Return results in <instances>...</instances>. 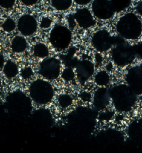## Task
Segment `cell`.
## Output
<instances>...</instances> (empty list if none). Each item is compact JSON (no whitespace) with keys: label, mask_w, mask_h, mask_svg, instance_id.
Returning a JSON list of instances; mask_svg holds the SVG:
<instances>
[{"label":"cell","mask_w":142,"mask_h":153,"mask_svg":"<svg viewBox=\"0 0 142 153\" xmlns=\"http://www.w3.org/2000/svg\"><path fill=\"white\" fill-rule=\"evenodd\" d=\"M61 78L66 82H70L76 77L75 69L71 67H65L61 73Z\"/></svg>","instance_id":"26"},{"label":"cell","mask_w":142,"mask_h":153,"mask_svg":"<svg viewBox=\"0 0 142 153\" xmlns=\"http://www.w3.org/2000/svg\"><path fill=\"white\" fill-rule=\"evenodd\" d=\"M79 98L81 101L87 103V102H92L93 96L89 91H83L79 94Z\"/></svg>","instance_id":"30"},{"label":"cell","mask_w":142,"mask_h":153,"mask_svg":"<svg viewBox=\"0 0 142 153\" xmlns=\"http://www.w3.org/2000/svg\"><path fill=\"white\" fill-rule=\"evenodd\" d=\"M34 75L33 70L30 67H25L21 70L20 71V76L21 78L24 80L30 79V78L33 77Z\"/></svg>","instance_id":"28"},{"label":"cell","mask_w":142,"mask_h":153,"mask_svg":"<svg viewBox=\"0 0 142 153\" xmlns=\"http://www.w3.org/2000/svg\"><path fill=\"white\" fill-rule=\"evenodd\" d=\"M110 2L115 13H119L130 7L132 0H110Z\"/></svg>","instance_id":"23"},{"label":"cell","mask_w":142,"mask_h":153,"mask_svg":"<svg viewBox=\"0 0 142 153\" xmlns=\"http://www.w3.org/2000/svg\"><path fill=\"white\" fill-rule=\"evenodd\" d=\"M135 10H136L137 13L139 15H140L141 17H142V0L137 4Z\"/></svg>","instance_id":"38"},{"label":"cell","mask_w":142,"mask_h":153,"mask_svg":"<svg viewBox=\"0 0 142 153\" xmlns=\"http://www.w3.org/2000/svg\"><path fill=\"white\" fill-rule=\"evenodd\" d=\"M141 101H142V95H141Z\"/></svg>","instance_id":"40"},{"label":"cell","mask_w":142,"mask_h":153,"mask_svg":"<svg viewBox=\"0 0 142 153\" xmlns=\"http://www.w3.org/2000/svg\"><path fill=\"white\" fill-rule=\"evenodd\" d=\"M111 100L115 110L126 113L132 110L136 104L137 95L128 84H119L110 89Z\"/></svg>","instance_id":"1"},{"label":"cell","mask_w":142,"mask_h":153,"mask_svg":"<svg viewBox=\"0 0 142 153\" xmlns=\"http://www.w3.org/2000/svg\"><path fill=\"white\" fill-rule=\"evenodd\" d=\"M17 24L11 17H8L5 19L1 25V28L4 32L11 33L16 29Z\"/></svg>","instance_id":"27"},{"label":"cell","mask_w":142,"mask_h":153,"mask_svg":"<svg viewBox=\"0 0 142 153\" xmlns=\"http://www.w3.org/2000/svg\"><path fill=\"white\" fill-rule=\"evenodd\" d=\"M28 42L23 36H16L12 39L10 42V49L15 53H22L27 50Z\"/></svg>","instance_id":"18"},{"label":"cell","mask_w":142,"mask_h":153,"mask_svg":"<svg viewBox=\"0 0 142 153\" xmlns=\"http://www.w3.org/2000/svg\"><path fill=\"white\" fill-rule=\"evenodd\" d=\"M111 102L110 91L106 87H99L94 94L92 105L96 111L105 110Z\"/></svg>","instance_id":"15"},{"label":"cell","mask_w":142,"mask_h":153,"mask_svg":"<svg viewBox=\"0 0 142 153\" xmlns=\"http://www.w3.org/2000/svg\"><path fill=\"white\" fill-rule=\"evenodd\" d=\"M94 61L96 65H100L102 64L103 61V56L101 55V53H100V52L96 53L94 57Z\"/></svg>","instance_id":"35"},{"label":"cell","mask_w":142,"mask_h":153,"mask_svg":"<svg viewBox=\"0 0 142 153\" xmlns=\"http://www.w3.org/2000/svg\"><path fill=\"white\" fill-rule=\"evenodd\" d=\"M24 6H33L38 3L39 0H19Z\"/></svg>","instance_id":"34"},{"label":"cell","mask_w":142,"mask_h":153,"mask_svg":"<svg viewBox=\"0 0 142 153\" xmlns=\"http://www.w3.org/2000/svg\"><path fill=\"white\" fill-rule=\"evenodd\" d=\"M1 69L4 75L8 79H13L19 74L18 65L12 60H6Z\"/></svg>","instance_id":"19"},{"label":"cell","mask_w":142,"mask_h":153,"mask_svg":"<svg viewBox=\"0 0 142 153\" xmlns=\"http://www.w3.org/2000/svg\"><path fill=\"white\" fill-rule=\"evenodd\" d=\"M133 47H134L136 58L139 60H142V42L136 44L133 46Z\"/></svg>","instance_id":"33"},{"label":"cell","mask_w":142,"mask_h":153,"mask_svg":"<svg viewBox=\"0 0 142 153\" xmlns=\"http://www.w3.org/2000/svg\"><path fill=\"white\" fill-rule=\"evenodd\" d=\"M72 38L70 28L65 25H58L50 31L49 40L52 47L59 51H63L70 46Z\"/></svg>","instance_id":"7"},{"label":"cell","mask_w":142,"mask_h":153,"mask_svg":"<svg viewBox=\"0 0 142 153\" xmlns=\"http://www.w3.org/2000/svg\"><path fill=\"white\" fill-rule=\"evenodd\" d=\"M68 24H69V28L70 29H73V28L77 25V24L76 22L75 19L74 17V15H69L68 17Z\"/></svg>","instance_id":"36"},{"label":"cell","mask_w":142,"mask_h":153,"mask_svg":"<svg viewBox=\"0 0 142 153\" xmlns=\"http://www.w3.org/2000/svg\"><path fill=\"white\" fill-rule=\"evenodd\" d=\"M16 0H0V6L2 8L9 10L13 8Z\"/></svg>","instance_id":"31"},{"label":"cell","mask_w":142,"mask_h":153,"mask_svg":"<svg viewBox=\"0 0 142 153\" xmlns=\"http://www.w3.org/2000/svg\"><path fill=\"white\" fill-rule=\"evenodd\" d=\"M62 71V61L56 57H47L39 65V74L49 81L58 79Z\"/></svg>","instance_id":"8"},{"label":"cell","mask_w":142,"mask_h":153,"mask_svg":"<svg viewBox=\"0 0 142 153\" xmlns=\"http://www.w3.org/2000/svg\"><path fill=\"white\" fill-rule=\"evenodd\" d=\"M54 89L50 81L45 78H38L30 84L28 95L32 101L38 105H47L54 98Z\"/></svg>","instance_id":"5"},{"label":"cell","mask_w":142,"mask_h":153,"mask_svg":"<svg viewBox=\"0 0 142 153\" xmlns=\"http://www.w3.org/2000/svg\"><path fill=\"white\" fill-rule=\"evenodd\" d=\"M110 76L106 70H100L94 76V82L98 87H107L110 82Z\"/></svg>","instance_id":"22"},{"label":"cell","mask_w":142,"mask_h":153,"mask_svg":"<svg viewBox=\"0 0 142 153\" xmlns=\"http://www.w3.org/2000/svg\"><path fill=\"white\" fill-rule=\"evenodd\" d=\"M114 115V113L113 111L103 110L98 116V119L100 121H108L112 119Z\"/></svg>","instance_id":"29"},{"label":"cell","mask_w":142,"mask_h":153,"mask_svg":"<svg viewBox=\"0 0 142 153\" xmlns=\"http://www.w3.org/2000/svg\"><path fill=\"white\" fill-rule=\"evenodd\" d=\"M17 28L22 36L30 37L36 33L38 28V23L33 15L25 14L18 19Z\"/></svg>","instance_id":"13"},{"label":"cell","mask_w":142,"mask_h":153,"mask_svg":"<svg viewBox=\"0 0 142 153\" xmlns=\"http://www.w3.org/2000/svg\"><path fill=\"white\" fill-rule=\"evenodd\" d=\"M49 47L42 42H38L33 46V54L38 59H45L49 56Z\"/></svg>","instance_id":"21"},{"label":"cell","mask_w":142,"mask_h":153,"mask_svg":"<svg viewBox=\"0 0 142 153\" xmlns=\"http://www.w3.org/2000/svg\"><path fill=\"white\" fill-rule=\"evenodd\" d=\"M73 1L78 6H86L90 3L92 0H73Z\"/></svg>","instance_id":"37"},{"label":"cell","mask_w":142,"mask_h":153,"mask_svg":"<svg viewBox=\"0 0 142 153\" xmlns=\"http://www.w3.org/2000/svg\"><path fill=\"white\" fill-rule=\"evenodd\" d=\"M91 12L96 18L100 20H108L115 13L110 0H93Z\"/></svg>","instance_id":"10"},{"label":"cell","mask_w":142,"mask_h":153,"mask_svg":"<svg viewBox=\"0 0 142 153\" xmlns=\"http://www.w3.org/2000/svg\"><path fill=\"white\" fill-rule=\"evenodd\" d=\"M74 69L78 81L81 85H85L94 74L95 65L91 61L83 59L78 61Z\"/></svg>","instance_id":"14"},{"label":"cell","mask_w":142,"mask_h":153,"mask_svg":"<svg viewBox=\"0 0 142 153\" xmlns=\"http://www.w3.org/2000/svg\"><path fill=\"white\" fill-rule=\"evenodd\" d=\"M73 15L76 24L80 28L87 29L93 27L96 25L94 15L88 8H78Z\"/></svg>","instance_id":"16"},{"label":"cell","mask_w":142,"mask_h":153,"mask_svg":"<svg viewBox=\"0 0 142 153\" xmlns=\"http://www.w3.org/2000/svg\"><path fill=\"white\" fill-rule=\"evenodd\" d=\"M33 126L39 130H47L54 125V119L51 111L47 109L41 108L35 111L31 115Z\"/></svg>","instance_id":"12"},{"label":"cell","mask_w":142,"mask_h":153,"mask_svg":"<svg viewBox=\"0 0 142 153\" xmlns=\"http://www.w3.org/2000/svg\"><path fill=\"white\" fill-rule=\"evenodd\" d=\"M76 49L74 48H71L68 51L67 54L62 56L61 58V61L64 63L66 67H71V68L75 69V67L78 62L79 60L75 57Z\"/></svg>","instance_id":"20"},{"label":"cell","mask_w":142,"mask_h":153,"mask_svg":"<svg viewBox=\"0 0 142 153\" xmlns=\"http://www.w3.org/2000/svg\"><path fill=\"white\" fill-rule=\"evenodd\" d=\"M128 139L137 146H142V119H137L129 124L127 129Z\"/></svg>","instance_id":"17"},{"label":"cell","mask_w":142,"mask_h":153,"mask_svg":"<svg viewBox=\"0 0 142 153\" xmlns=\"http://www.w3.org/2000/svg\"><path fill=\"white\" fill-rule=\"evenodd\" d=\"M32 102L30 97L19 90L10 93L6 99L8 111L17 118L29 117L32 111Z\"/></svg>","instance_id":"4"},{"label":"cell","mask_w":142,"mask_h":153,"mask_svg":"<svg viewBox=\"0 0 142 153\" xmlns=\"http://www.w3.org/2000/svg\"><path fill=\"white\" fill-rule=\"evenodd\" d=\"M51 25H52L51 19L49 17H44L40 20V27L44 30L49 29V28L51 27Z\"/></svg>","instance_id":"32"},{"label":"cell","mask_w":142,"mask_h":153,"mask_svg":"<svg viewBox=\"0 0 142 153\" xmlns=\"http://www.w3.org/2000/svg\"><path fill=\"white\" fill-rule=\"evenodd\" d=\"M91 44L97 52L103 53L108 51L114 46V36L108 30L100 29L93 34Z\"/></svg>","instance_id":"9"},{"label":"cell","mask_w":142,"mask_h":153,"mask_svg":"<svg viewBox=\"0 0 142 153\" xmlns=\"http://www.w3.org/2000/svg\"><path fill=\"white\" fill-rule=\"evenodd\" d=\"M113 63H114L113 62H108V64L106 65V71H108V72H110V71H112V70L114 68Z\"/></svg>","instance_id":"39"},{"label":"cell","mask_w":142,"mask_h":153,"mask_svg":"<svg viewBox=\"0 0 142 153\" xmlns=\"http://www.w3.org/2000/svg\"><path fill=\"white\" fill-rule=\"evenodd\" d=\"M92 112L91 110L85 108L74 111L69 117L72 128L76 132L83 134L85 132H89L95 126L96 118H98Z\"/></svg>","instance_id":"6"},{"label":"cell","mask_w":142,"mask_h":153,"mask_svg":"<svg viewBox=\"0 0 142 153\" xmlns=\"http://www.w3.org/2000/svg\"><path fill=\"white\" fill-rule=\"evenodd\" d=\"M118 35L126 40H136L142 34V22L137 14L127 13L120 17L116 25Z\"/></svg>","instance_id":"2"},{"label":"cell","mask_w":142,"mask_h":153,"mask_svg":"<svg viewBox=\"0 0 142 153\" xmlns=\"http://www.w3.org/2000/svg\"><path fill=\"white\" fill-rule=\"evenodd\" d=\"M74 99L68 94H62L58 98V104L62 109H67L73 105Z\"/></svg>","instance_id":"25"},{"label":"cell","mask_w":142,"mask_h":153,"mask_svg":"<svg viewBox=\"0 0 142 153\" xmlns=\"http://www.w3.org/2000/svg\"><path fill=\"white\" fill-rule=\"evenodd\" d=\"M126 84L137 96L142 95V64L128 69L125 77Z\"/></svg>","instance_id":"11"},{"label":"cell","mask_w":142,"mask_h":153,"mask_svg":"<svg viewBox=\"0 0 142 153\" xmlns=\"http://www.w3.org/2000/svg\"><path fill=\"white\" fill-rule=\"evenodd\" d=\"M111 57L114 64L121 68L132 64L137 58L133 46L119 35L114 36V46L111 51Z\"/></svg>","instance_id":"3"},{"label":"cell","mask_w":142,"mask_h":153,"mask_svg":"<svg viewBox=\"0 0 142 153\" xmlns=\"http://www.w3.org/2000/svg\"><path fill=\"white\" fill-rule=\"evenodd\" d=\"M73 0H51V6L58 11H65L71 8Z\"/></svg>","instance_id":"24"}]
</instances>
